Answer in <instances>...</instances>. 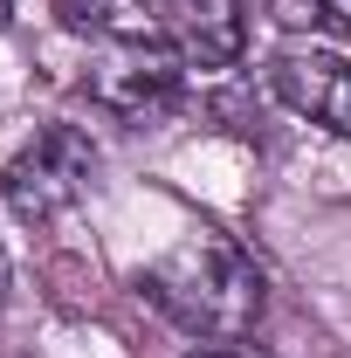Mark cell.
<instances>
[{
  "mask_svg": "<svg viewBox=\"0 0 351 358\" xmlns=\"http://www.w3.org/2000/svg\"><path fill=\"white\" fill-rule=\"evenodd\" d=\"M268 90L324 131L351 138V55L324 42H282L268 55Z\"/></svg>",
  "mask_w": 351,
  "mask_h": 358,
  "instance_id": "4",
  "label": "cell"
},
{
  "mask_svg": "<svg viewBox=\"0 0 351 358\" xmlns=\"http://www.w3.org/2000/svg\"><path fill=\"white\" fill-rule=\"evenodd\" d=\"M179 83H186L179 55H166V48H117V62L89 76V96L103 110H117L124 124H145V117L179 103Z\"/></svg>",
  "mask_w": 351,
  "mask_h": 358,
  "instance_id": "5",
  "label": "cell"
},
{
  "mask_svg": "<svg viewBox=\"0 0 351 358\" xmlns=\"http://www.w3.org/2000/svg\"><path fill=\"white\" fill-rule=\"evenodd\" d=\"M317 28H331V35L351 42V0H317Z\"/></svg>",
  "mask_w": 351,
  "mask_h": 358,
  "instance_id": "7",
  "label": "cell"
},
{
  "mask_svg": "<svg viewBox=\"0 0 351 358\" xmlns=\"http://www.w3.org/2000/svg\"><path fill=\"white\" fill-rule=\"evenodd\" d=\"M138 289H145V303L159 317H173L179 331H193L207 345L214 338H248L255 317H262V303H268L262 262L234 234H220V227L179 234L159 262L138 268Z\"/></svg>",
  "mask_w": 351,
  "mask_h": 358,
  "instance_id": "1",
  "label": "cell"
},
{
  "mask_svg": "<svg viewBox=\"0 0 351 358\" xmlns=\"http://www.w3.org/2000/svg\"><path fill=\"white\" fill-rule=\"evenodd\" d=\"M62 28L110 48H166L186 69H227L248 35V0H55Z\"/></svg>",
  "mask_w": 351,
  "mask_h": 358,
  "instance_id": "2",
  "label": "cell"
},
{
  "mask_svg": "<svg viewBox=\"0 0 351 358\" xmlns=\"http://www.w3.org/2000/svg\"><path fill=\"white\" fill-rule=\"evenodd\" d=\"M7 282H14V262H7V248H0V303H7Z\"/></svg>",
  "mask_w": 351,
  "mask_h": 358,
  "instance_id": "8",
  "label": "cell"
},
{
  "mask_svg": "<svg viewBox=\"0 0 351 358\" xmlns=\"http://www.w3.org/2000/svg\"><path fill=\"white\" fill-rule=\"evenodd\" d=\"M193 358H275V352H262L255 338H214V345H200Z\"/></svg>",
  "mask_w": 351,
  "mask_h": 358,
  "instance_id": "6",
  "label": "cell"
},
{
  "mask_svg": "<svg viewBox=\"0 0 351 358\" xmlns=\"http://www.w3.org/2000/svg\"><path fill=\"white\" fill-rule=\"evenodd\" d=\"M96 179V138L83 124H48L35 131L0 173V200L21 221H55L62 207H76Z\"/></svg>",
  "mask_w": 351,
  "mask_h": 358,
  "instance_id": "3",
  "label": "cell"
}]
</instances>
